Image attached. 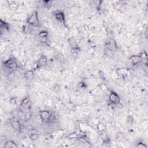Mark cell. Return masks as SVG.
Here are the masks:
<instances>
[{
	"mask_svg": "<svg viewBox=\"0 0 148 148\" xmlns=\"http://www.w3.org/2000/svg\"><path fill=\"white\" fill-rule=\"evenodd\" d=\"M127 69H126V68H121V69H118L117 72H119V74L120 75H124V74H126L127 72Z\"/></svg>",
	"mask_w": 148,
	"mask_h": 148,
	"instance_id": "obj_15",
	"label": "cell"
},
{
	"mask_svg": "<svg viewBox=\"0 0 148 148\" xmlns=\"http://www.w3.org/2000/svg\"><path fill=\"white\" fill-rule=\"evenodd\" d=\"M139 56H140V57L142 58V59L143 60H145V59H146L147 57V54H146V53L145 52H142L141 53V54L139 55Z\"/></svg>",
	"mask_w": 148,
	"mask_h": 148,
	"instance_id": "obj_18",
	"label": "cell"
},
{
	"mask_svg": "<svg viewBox=\"0 0 148 148\" xmlns=\"http://www.w3.org/2000/svg\"><path fill=\"white\" fill-rule=\"evenodd\" d=\"M37 63L39 68L43 67L46 64V63H47V58H46V57H45V56H42L41 57L38 59Z\"/></svg>",
	"mask_w": 148,
	"mask_h": 148,
	"instance_id": "obj_11",
	"label": "cell"
},
{
	"mask_svg": "<svg viewBox=\"0 0 148 148\" xmlns=\"http://www.w3.org/2000/svg\"><path fill=\"white\" fill-rule=\"evenodd\" d=\"M39 137V135L37 133H35V132H33L31 133L30 135H29V138H30L31 140L33 141H36L38 139Z\"/></svg>",
	"mask_w": 148,
	"mask_h": 148,
	"instance_id": "obj_12",
	"label": "cell"
},
{
	"mask_svg": "<svg viewBox=\"0 0 148 148\" xmlns=\"http://www.w3.org/2000/svg\"><path fill=\"white\" fill-rule=\"evenodd\" d=\"M39 116L42 122L44 123H48L51 119L52 114L50 111L44 110V111L40 112Z\"/></svg>",
	"mask_w": 148,
	"mask_h": 148,
	"instance_id": "obj_3",
	"label": "cell"
},
{
	"mask_svg": "<svg viewBox=\"0 0 148 148\" xmlns=\"http://www.w3.org/2000/svg\"><path fill=\"white\" fill-rule=\"evenodd\" d=\"M130 60L131 61L132 64L134 65H138L143 61L139 55H134V56H131L130 58Z\"/></svg>",
	"mask_w": 148,
	"mask_h": 148,
	"instance_id": "obj_6",
	"label": "cell"
},
{
	"mask_svg": "<svg viewBox=\"0 0 148 148\" xmlns=\"http://www.w3.org/2000/svg\"><path fill=\"white\" fill-rule=\"evenodd\" d=\"M55 18H56V20L58 21L59 22L65 24V15L63 12H59L56 13V14H55Z\"/></svg>",
	"mask_w": 148,
	"mask_h": 148,
	"instance_id": "obj_8",
	"label": "cell"
},
{
	"mask_svg": "<svg viewBox=\"0 0 148 148\" xmlns=\"http://www.w3.org/2000/svg\"><path fill=\"white\" fill-rule=\"evenodd\" d=\"M34 75H35L34 71L33 70L28 71L24 73V78H26V79L28 80V81H31V80H32L34 77Z\"/></svg>",
	"mask_w": 148,
	"mask_h": 148,
	"instance_id": "obj_9",
	"label": "cell"
},
{
	"mask_svg": "<svg viewBox=\"0 0 148 148\" xmlns=\"http://www.w3.org/2000/svg\"><path fill=\"white\" fill-rule=\"evenodd\" d=\"M11 126L13 128L14 130L18 131H20L22 130V125L20 123V122L17 120H13L11 122Z\"/></svg>",
	"mask_w": 148,
	"mask_h": 148,
	"instance_id": "obj_7",
	"label": "cell"
},
{
	"mask_svg": "<svg viewBox=\"0 0 148 148\" xmlns=\"http://www.w3.org/2000/svg\"><path fill=\"white\" fill-rule=\"evenodd\" d=\"M107 46L108 49L111 51H116L117 49V45H116V42L114 39H110L109 41L108 42L107 44Z\"/></svg>",
	"mask_w": 148,
	"mask_h": 148,
	"instance_id": "obj_5",
	"label": "cell"
},
{
	"mask_svg": "<svg viewBox=\"0 0 148 148\" xmlns=\"http://www.w3.org/2000/svg\"><path fill=\"white\" fill-rule=\"evenodd\" d=\"M137 147H146L147 146L145 145L144 143H138V144H137Z\"/></svg>",
	"mask_w": 148,
	"mask_h": 148,
	"instance_id": "obj_20",
	"label": "cell"
},
{
	"mask_svg": "<svg viewBox=\"0 0 148 148\" xmlns=\"http://www.w3.org/2000/svg\"><path fill=\"white\" fill-rule=\"evenodd\" d=\"M4 65L9 70H14L18 67V64L13 59H8L4 62Z\"/></svg>",
	"mask_w": 148,
	"mask_h": 148,
	"instance_id": "obj_2",
	"label": "cell"
},
{
	"mask_svg": "<svg viewBox=\"0 0 148 148\" xmlns=\"http://www.w3.org/2000/svg\"><path fill=\"white\" fill-rule=\"evenodd\" d=\"M10 103H11L12 105H16V100L14 97H12L10 99Z\"/></svg>",
	"mask_w": 148,
	"mask_h": 148,
	"instance_id": "obj_19",
	"label": "cell"
},
{
	"mask_svg": "<svg viewBox=\"0 0 148 148\" xmlns=\"http://www.w3.org/2000/svg\"><path fill=\"white\" fill-rule=\"evenodd\" d=\"M27 23L28 24L33 26H38L39 22L38 19V13L35 11L27 19Z\"/></svg>",
	"mask_w": 148,
	"mask_h": 148,
	"instance_id": "obj_1",
	"label": "cell"
},
{
	"mask_svg": "<svg viewBox=\"0 0 148 148\" xmlns=\"http://www.w3.org/2000/svg\"><path fill=\"white\" fill-rule=\"evenodd\" d=\"M97 127H98V130L100 131H103L105 130L104 126L101 123H99L98 125H97Z\"/></svg>",
	"mask_w": 148,
	"mask_h": 148,
	"instance_id": "obj_17",
	"label": "cell"
},
{
	"mask_svg": "<svg viewBox=\"0 0 148 148\" xmlns=\"http://www.w3.org/2000/svg\"><path fill=\"white\" fill-rule=\"evenodd\" d=\"M48 33L46 31H41V32H40L38 34V37L40 38H42V39L46 38L47 37V36H48Z\"/></svg>",
	"mask_w": 148,
	"mask_h": 148,
	"instance_id": "obj_13",
	"label": "cell"
},
{
	"mask_svg": "<svg viewBox=\"0 0 148 148\" xmlns=\"http://www.w3.org/2000/svg\"><path fill=\"white\" fill-rule=\"evenodd\" d=\"M23 33H27V31H28V27L27 26H24L23 27Z\"/></svg>",
	"mask_w": 148,
	"mask_h": 148,
	"instance_id": "obj_21",
	"label": "cell"
},
{
	"mask_svg": "<svg viewBox=\"0 0 148 148\" xmlns=\"http://www.w3.org/2000/svg\"><path fill=\"white\" fill-rule=\"evenodd\" d=\"M109 101L112 103H114V104H117L120 102V97L118 96V94L114 92H112L109 94Z\"/></svg>",
	"mask_w": 148,
	"mask_h": 148,
	"instance_id": "obj_4",
	"label": "cell"
},
{
	"mask_svg": "<svg viewBox=\"0 0 148 148\" xmlns=\"http://www.w3.org/2000/svg\"><path fill=\"white\" fill-rule=\"evenodd\" d=\"M9 8L10 9V10H16L18 8V4L15 3H13V2H12V3H10L9 4Z\"/></svg>",
	"mask_w": 148,
	"mask_h": 148,
	"instance_id": "obj_14",
	"label": "cell"
},
{
	"mask_svg": "<svg viewBox=\"0 0 148 148\" xmlns=\"http://www.w3.org/2000/svg\"><path fill=\"white\" fill-rule=\"evenodd\" d=\"M127 122L129 124H132L134 122V117L132 115H128L127 118Z\"/></svg>",
	"mask_w": 148,
	"mask_h": 148,
	"instance_id": "obj_16",
	"label": "cell"
},
{
	"mask_svg": "<svg viewBox=\"0 0 148 148\" xmlns=\"http://www.w3.org/2000/svg\"><path fill=\"white\" fill-rule=\"evenodd\" d=\"M17 147H18V146H17L16 143L12 140L7 141L4 145V147L5 148H16Z\"/></svg>",
	"mask_w": 148,
	"mask_h": 148,
	"instance_id": "obj_10",
	"label": "cell"
}]
</instances>
